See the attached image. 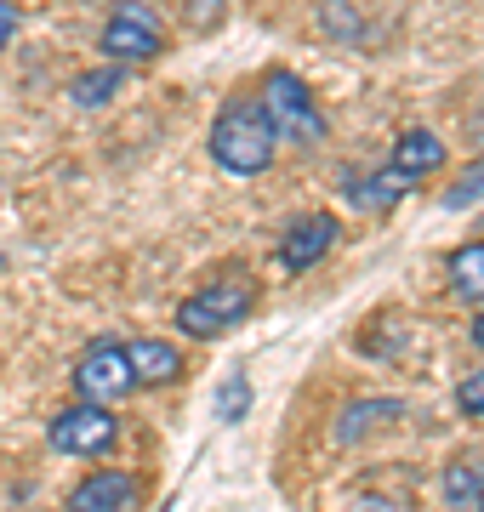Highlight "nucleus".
I'll use <instances>...</instances> for the list:
<instances>
[{"label":"nucleus","mask_w":484,"mask_h":512,"mask_svg":"<svg viewBox=\"0 0 484 512\" xmlns=\"http://www.w3.org/2000/svg\"><path fill=\"white\" fill-rule=\"evenodd\" d=\"M445 512H479L484 507V461L479 456H456L445 467Z\"/></svg>","instance_id":"nucleus-10"},{"label":"nucleus","mask_w":484,"mask_h":512,"mask_svg":"<svg viewBox=\"0 0 484 512\" xmlns=\"http://www.w3.org/2000/svg\"><path fill=\"white\" fill-rule=\"evenodd\" d=\"M479 512H484V507H479Z\"/></svg>","instance_id":"nucleus-24"},{"label":"nucleus","mask_w":484,"mask_h":512,"mask_svg":"<svg viewBox=\"0 0 484 512\" xmlns=\"http://www.w3.org/2000/svg\"><path fill=\"white\" fill-rule=\"evenodd\" d=\"M0 268H6V256H0Z\"/></svg>","instance_id":"nucleus-23"},{"label":"nucleus","mask_w":484,"mask_h":512,"mask_svg":"<svg viewBox=\"0 0 484 512\" xmlns=\"http://www.w3.org/2000/svg\"><path fill=\"white\" fill-rule=\"evenodd\" d=\"M262 109L274 120V137H291V143H319V137H325L314 92H308L291 69H268V80H262Z\"/></svg>","instance_id":"nucleus-3"},{"label":"nucleus","mask_w":484,"mask_h":512,"mask_svg":"<svg viewBox=\"0 0 484 512\" xmlns=\"http://www.w3.org/2000/svg\"><path fill=\"white\" fill-rule=\"evenodd\" d=\"M52 450L57 456H103L114 439H120V421L103 410V404H75V410H63L52 421Z\"/></svg>","instance_id":"nucleus-5"},{"label":"nucleus","mask_w":484,"mask_h":512,"mask_svg":"<svg viewBox=\"0 0 484 512\" xmlns=\"http://www.w3.org/2000/svg\"><path fill=\"white\" fill-rule=\"evenodd\" d=\"M382 421H405V404L399 399H359V404H348V410L336 416V444L365 439V433L382 427Z\"/></svg>","instance_id":"nucleus-13"},{"label":"nucleus","mask_w":484,"mask_h":512,"mask_svg":"<svg viewBox=\"0 0 484 512\" xmlns=\"http://www.w3.org/2000/svg\"><path fill=\"white\" fill-rule=\"evenodd\" d=\"M274 120H268V109H262L257 97H228L223 109H217V120H211V137H205V148H211V160L223 165V171H234V177H257V171H268L274 165Z\"/></svg>","instance_id":"nucleus-1"},{"label":"nucleus","mask_w":484,"mask_h":512,"mask_svg":"<svg viewBox=\"0 0 484 512\" xmlns=\"http://www.w3.org/2000/svg\"><path fill=\"white\" fill-rule=\"evenodd\" d=\"M336 234H342V228H336L331 211H302V217L280 234V262H285V274H308L319 256H331Z\"/></svg>","instance_id":"nucleus-7"},{"label":"nucleus","mask_w":484,"mask_h":512,"mask_svg":"<svg viewBox=\"0 0 484 512\" xmlns=\"http://www.w3.org/2000/svg\"><path fill=\"white\" fill-rule=\"evenodd\" d=\"M245 313H251V285L245 279H228V285H205L188 302H177V330L194 336V342H205V336L234 330Z\"/></svg>","instance_id":"nucleus-4"},{"label":"nucleus","mask_w":484,"mask_h":512,"mask_svg":"<svg viewBox=\"0 0 484 512\" xmlns=\"http://www.w3.org/2000/svg\"><path fill=\"white\" fill-rule=\"evenodd\" d=\"M120 86H126V69H120V63H103V69H86L80 80H69V97H75L80 109H97V103H109Z\"/></svg>","instance_id":"nucleus-15"},{"label":"nucleus","mask_w":484,"mask_h":512,"mask_svg":"<svg viewBox=\"0 0 484 512\" xmlns=\"http://www.w3.org/2000/svg\"><path fill=\"white\" fill-rule=\"evenodd\" d=\"M479 200H484V160H473L462 177L439 194V211H467V205H479Z\"/></svg>","instance_id":"nucleus-16"},{"label":"nucleus","mask_w":484,"mask_h":512,"mask_svg":"<svg viewBox=\"0 0 484 512\" xmlns=\"http://www.w3.org/2000/svg\"><path fill=\"white\" fill-rule=\"evenodd\" d=\"M245 410H251V382H245V376H234V382L223 387V399H217V416H223V421H240Z\"/></svg>","instance_id":"nucleus-18"},{"label":"nucleus","mask_w":484,"mask_h":512,"mask_svg":"<svg viewBox=\"0 0 484 512\" xmlns=\"http://www.w3.org/2000/svg\"><path fill=\"white\" fill-rule=\"evenodd\" d=\"M450 291L462 296V302H484V239L450 251Z\"/></svg>","instance_id":"nucleus-14"},{"label":"nucleus","mask_w":484,"mask_h":512,"mask_svg":"<svg viewBox=\"0 0 484 512\" xmlns=\"http://www.w3.org/2000/svg\"><path fill=\"white\" fill-rule=\"evenodd\" d=\"M75 387L86 393V404H114V399H131V387H137V376H131V365H126V348H114V342H97V348L86 353V359H80Z\"/></svg>","instance_id":"nucleus-6"},{"label":"nucleus","mask_w":484,"mask_h":512,"mask_svg":"<svg viewBox=\"0 0 484 512\" xmlns=\"http://www.w3.org/2000/svg\"><path fill=\"white\" fill-rule=\"evenodd\" d=\"M456 404H462V416L484 421V370H473V376L456 387Z\"/></svg>","instance_id":"nucleus-19"},{"label":"nucleus","mask_w":484,"mask_h":512,"mask_svg":"<svg viewBox=\"0 0 484 512\" xmlns=\"http://www.w3.org/2000/svg\"><path fill=\"white\" fill-rule=\"evenodd\" d=\"M12 35H18V6H12V0H0V52L12 46Z\"/></svg>","instance_id":"nucleus-20"},{"label":"nucleus","mask_w":484,"mask_h":512,"mask_svg":"<svg viewBox=\"0 0 484 512\" xmlns=\"http://www.w3.org/2000/svg\"><path fill=\"white\" fill-rule=\"evenodd\" d=\"M473 348H484V313L473 319Z\"/></svg>","instance_id":"nucleus-21"},{"label":"nucleus","mask_w":484,"mask_h":512,"mask_svg":"<svg viewBox=\"0 0 484 512\" xmlns=\"http://www.w3.org/2000/svg\"><path fill=\"white\" fill-rule=\"evenodd\" d=\"M445 137H433L428 126H410L399 143H393V171H405L410 183H422V177H433L439 165H445Z\"/></svg>","instance_id":"nucleus-9"},{"label":"nucleus","mask_w":484,"mask_h":512,"mask_svg":"<svg viewBox=\"0 0 484 512\" xmlns=\"http://www.w3.org/2000/svg\"><path fill=\"white\" fill-rule=\"evenodd\" d=\"M410 177L405 171H393V165H382V171H371V177H359V183H348V200L359 205V211H393V205L410 194Z\"/></svg>","instance_id":"nucleus-12"},{"label":"nucleus","mask_w":484,"mask_h":512,"mask_svg":"<svg viewBox=\"0 0 484 512\" xmlns=\"http://www.w3.org/2000/svg\"><path fill=\"white\" fill-rule=\"evenodd\" d=\"M177 12H183V23L194 35H217L228 18V0H177Z\"/></svg>","instance_id":"nucleus-17"},{"label":"nucleus","mask_w":484,"mask_h":512,"mask_svg":"<svg viewBox=\"0 0 484 512\" xmlns=\"http://www.w3.org/2000/svg\"><path fill=\"white\" fill-rule=\"evenodd\" d=\"M131 501H137V478L131 473H86L69 490L63 512H131Z\"/></svg>","instance_id":"nucleus-8"},{"label":"nucleus","mask_w":484,"mask_h":512,"mask_svg":"<svg viewBox=\"0 0 484 512\" xmlns=\"http://www.w3.org/2000/svg\"><path fill=\"white\" fill-rule=\"evenodd\" d=\"M103 57L120 63V69H137V63H154L166 52V23L149 0H114V12L103 18V35H97Z\"/></svg>","instance_id":"nucleus-2"},{"label":"nucleus","mask_w":484,"mask_h":512,"mask_svg":"<svg viewBox=\"0 0 484 512\" xmlns=\"http://www.w3.org/2000/svg\"><path fill=\"white\" fill-rule=\"evenodd\" d=\"M365 512H405L399 501H382V507H365Z\"/></svg>","instance_id":"nucleus-22"},{"label":"nucleus","mask_w":484,"mask_h":512,"mask_svg":"<svg viewBox=\"0 0 484 512\" xmlns=\"http://www.w3.org/2000/svg\"><path fill=\"white\" fill-rule=\"evenodd\" d=\"M126 365L137 376V387H160V382H177L183 376V353L166 348V342H131Z\"/></svg>","instance_id":"nucleus-11"}]
</instances>
